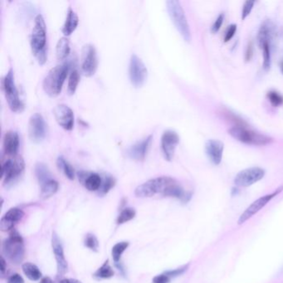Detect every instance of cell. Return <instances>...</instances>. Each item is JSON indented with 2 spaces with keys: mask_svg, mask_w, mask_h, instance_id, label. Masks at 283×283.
Returning <instances> with one entry per match:
<instances>
[{
  "mask_svg": "<svg viewBox=\"0 0 283 283\" xmlns=\"http://www.w3.org/2000/svg\"><path fill=\"white\" fill-rule=\"evenodd\" d=\"M8 283H24V278L18 273L11 275L8 279Z\"/></svg>",
  "mask_w": 283,
  "mask_h": 283,
  "instance_id": "obj_42",
  "label": "cell"
},
{
  "mask_svg": "<svg viewBox=\"0 0 283 283\" xmlns=\"http://www.w3.org/2000/svg\"><path fill=\"white\" fill-rule=\"evenodd\" d=\"M176 181V179L169 176L149 179L135 189V195L137 198H151L158 194L163 195L167 189Z\"/></svg>",
  "mask_w": 283,
  "mask_h": 283,
  "instance_id": "obj_7",
  "label": "cell"
},
{
  "mask_svg": "<svg viewBox=\"0 0 283 283\" xmlns=\"http://www.w3.org/2000/svg\"><path fill=\"white\" fill-rule=\"evenodd\" d=\"M0 267H1V275L3 276L4 275V273H5L6 268V262L5 259L3 258V257H1V262H0Z\"/></svg>",
  "mask_w": 283,
  "mask_h": 283,
  "instance_id": "obj_43",
  "label": "cell"
},
{
  "mask_svg": "<svg viewBox=\"0 0 283 283\" xmlns=\"http://www.w3.org/2000/svg\"><path fill=\"white\" fill-rule=\"evenodd\" d=\"M19 148V136L17 131L8 130L3 135V156L13 157L18 156Z\"/></svg>",
  "mask_w": 283,
  "mask_h": 283,
  "instance_id": "obj_21",
  "label": "cell"
},
{
  "mask_svg": "<svg viewBox=\"0 0 283 283\" xmlns=\"http://www.w3.org/2000/svg\"><path fill=\"white\" fill-rule=\"evenodd\" d=\"M80 73L77 69H74L71 72L68 84V93L69 95H73L75 93L79 81H80Z\"/></svg>",
  "mask_w": 283,
  "mask_h": 283,
  "instance_id": "obj_32",
  "label": "cell"
},
{
  "mask_svg": "<svg viewBox=\"0 0 283 283\" xmlns=\"http://www.w3.org/2000/svg\"><path fill=\"white\" fill-rule=\"evenodd\" d=\"M229 133L235 140L251 146H266L273 141L270 136L247 129L246 125H234L229 129Z\"/></svg>",
  "mask_w": 283,
  "mask_h": 283,
  "instance_id": "obj_9",
  "label": "cell"
},
{
  "mask_svg": "<svg viewBox=\"0 0 283 283\" xmlns=\"http://www.w3.org/2000/svg\"><path fill=\"white\" fill-rule=\"evenodd\" d=\"M275 34V27L273 22L266 20L260 27L257 40L260 48L262 51L263 63L262 67L265 71L270 69L272 64V42Z\"/></svg>",
  "mask_w": 283,
  "mask_h": 283,
  "instance_id": "obj_4",
  "label": "cell"
},
{
  "mask_svg": "<svg viewBox=\"0 0 283 283\" xmlns=\"http://www.w3.org/2000/svg\"><path fill=\"white\" fill-rule=\"evenodd\" d=\"M135 210L132 208H125L123 209L119 216L117 217V224H124L127 223L129 221L132 220L133 218H135Z\"/></svg>",
  "mask_w": 283,
  "mask_h": 283,
  "instance_id": "obj_33",
  "label": "cell"
},
{
  "mask_svg": "<svg viewBox=\"0 0 283 283\" xmlns=\"http://www.w3.org/2000/svg\"><path fill=\"white\" fill-rule=\"evenodd\" d=\"M114 275V270L110 265L109 260H107L94 273V277L98 279H110Z\"/></svg>",
  "mask_w": 283,
  "mask_h": 283,
  "instance_id": "obj_30",
  "label": "cell"
},
{
  "mask_svg": "<svg viewBox=\"0 0 283 283\" xmlns=\"http://www.w3.org/2000/svg\"><path fill=\"white\" fill-rule=\"evenodd\" d=\"M55 120L57 124L66 130H72L74 127V114L73 110L65 104L57 105L53 110Z\"/></svg>",
  "mask_w": 283,
  "mask_h": 283,
  "instance_id": "obj_17",
  "label": "cell"
},
{
  "mask_svg": "<svg viewBox=\"0 0 283 283\" xmlns=\"http://www.w3.org/2000/svg\"><path fill=\"white\" fill-rule=\"evenodd\" d=\"M3 253L4 257L15 265L20 264L24 258L25 247L24 239L16 230H12L8 239L3 243Z\"/></svg>",
  "mask_w": 283,
  "mask_h": 283,
  "instance_id": "obj_5",
  "label": "cell"
},
{
  "mask_svg": "<svg viewBox=\"0 0 283 283\" xmlns=\"http://www.w3.org/2000/svg\"><path fill=\"white\" fill-rule=\"evenodd\" d=\"M97 56L93 45H84L81 49V71L86 77H91L97 69Z\"/></svg>",
  "mask_w": 283,
  "mask_h": 283,
  "instance_id": "obj_14",
  "label": "cell"
},
{
  "mask_svg": "<svg viewBox=\"0 0 283 283\" xmlns=\"http://www.w3.org/2000/svg\"><path fill=\"white\" fill-rule=\"evenodd\" d=\"M25 169V162L21 156H2L1 160V179L3 185L10 188L21 178Z\"/></svg>",
  "mask_w": 283,
  "mask_h": 283,
  "instance_id": "obj_2",
  "label": "cell"
},
{
  "mask_svg": "<svg viewBox=\"0 0 283 283\" xmlns=\"http://www.w3.org/2000/svg\"><path fill=\"white\" fill-rule=\"evenodd\" d=\"M153 140V135H150L140 141L130 146L126 151L127 156L134 161H144L148 153Z\"/></svg>",
  "mask_w": 283,
  "mask_h": 283,
  "instance_id": "obj_18",
  "label": "cell"
},
{
  "mask_svg": "<svg viewBox=\"0 0 283 283\" xmlns=\"http://www.w3.org/2000/svg\"><path fill=\"white\" fill-rule=\"evenodd\" d=\"M57 165L58 169H61L65 174V176L70 180H73L75 179V170L74 168L72 166V164L66 160L63 156H59L57 159Z\"/></svg>",
  "mask_w": 283,
  "mask_h": 283,
  "instance_id": "obj_28",
  "label": "cell"
},
{
  "mask_svg": "<svg viewBox=\"0 0 283 283\" xmlns=\"http://www.w3.org/2000/svg\"><path fill=\"white\" fill-rule=\"evenodd\" d=\"M24 216V211L20 208H10L0 220L1 231L7 232L13 230L16 224L23 219Z\"/></svg>",
  "mask_w": 283,
  "mask_h": 283,
  "instance_id": "obj_19",
  "label": "cell"
},
{
  "mask_svg": "<svg viewBox=\"0 0 283 283\" xmlns=\"http://www.w3.org/2000/svg\"><path fill=\"white\" fill-rule=\"evenodd\" d=\"M54 283V282L51 279V278H48V277H45V278H42L41 280H40V283Z\"/></svg>",
  "mask_w": 283,
  "mask_h": 283,
  "instance_id": "obj_45",
  "label": "cell"
},
{
  "mask_svg": "<svg viewBox=\"0 0 283 283\" xmlns=\"http://www.w3.org/2000/svg\"><path fill=\"white\" fill-rule=\"evenodd\" d=\"M282 191H283V186L278 188L274 192L268 194V195H264L262 197L259 198L258 200L254 201L253 203L247 207V209L242 213L240 217H239V220H238V224L239 225L244 224L245 222H247L248 219L252 218V216L257 214L261 209L264 208L269 202L272 201L277 195H279Z\"/></svg>",
  "mask_w": 283,
  "mask_h": 283,
  "instance_id": "obj_11",
  "label": "cell"
},
{
  "mask_svg": "<svg viewBox=\"0 0 283 283\" xmlns=\"http://www.w3.org/2000/svg\"><path fill=\"white\" fill-rule=\"evenodd\" d=\"M52 247L55 259L57 262V277L62 278L68 272V262L66 260L62 241L56 233L52 234Z\"/></svg>",
  "mask_w": 283,
  "mask_h": 283,
  "instance_id": "obj_15",
  "label": "cell"
},
{
  "mask_svg": "<svg viewBox=\"0 0 283 283\" xmlns=\"http://www.w3.org/2000/svg\"><path fill=\"white\" fill-rule=\"evenodd\" d=\"M70 68L71 63L68 62L56 66L48 72L42 82V88L47 95L56 97L61 93Z\"/></svg>",
  "mask_w": 283,
  "mask_h": 283,
  "instance_id": "obj_3",
  "label": "cell"
},
{
  "mask_svg": "<svg viewBox=\"0 0 283 283\" xmlns=\"http://www.w3.org/2000/svg\"><path fill=\"white\" fill-rule=\"evenodd\" d=\"M2 90L11 111L17 113L24 112L25 106L19 96V91L16 86L13 68H10L2 79Z\"/></svg>",
  "mask_w": 283,
  "mask_h": 283,
  "instance_id": "obj_6",
  "label": "cell"
},
{
  "mask_svg": "<svg viewBox=\"0 0 283 283\" xmlns=\"http://www.w3.org/2000/svg\"><path fill=\"white\" fill-rule=\"evenodd\" d=\"M236 24H231V25H229V28L227 29L226 33H225V36H224V42H229V41L234 38V35L236 34Z\"/></svg>",
  "mask_w": 283,
  "mask_h": 283,
  "instance_id": "obj_39",
  "label": "cell"
},
{
  "mask_svg": "<svg viewBox=\"0 0 283 283\" xmlns=\"http://www.w3.org/2000/svg\"><path fill=\"white\" fill-rule=\"evenodd\" d=\"M147 68L142 60L137 55H131L129 65V77L133 86L140 88L146 82L147 78Z\"/></svg>",
  "mask_w": 283,
  "mask_h": 283,
  "instance_id": "obj_10",
  "label": "cell"
},
{
  "mask_svg": "<svg viewBox=\"0 0 283 283\" xmlns=\"http://www.w3.org/2000/svg\"><path fill=\"white\" fill-rule=\"evenodd\" d=\"M179 143V135L174 130H165L161 136V151L164 158L167 161H171L173 160L175 149Z\"/></svg>",
  "mask_w": 283,
  "mask_h": 283,
  "instance_id": "obj_16",
  "label": "cell"
},
{
  "mask_svg": "<svg viewBox=\"0 0 283 283\" xmlns=\"http://www.w3.org/2000/svg\"><path fill=\"white\" fill-rule=\"evenodd\" d=\"M129 245H130L129 242H120V243H117V244H115L112 247V259L114 261L116 265L121 264V259L123 253L126 251Z\"/></svg>",
  "mask_w": 283,
  "mask_h": 283,
  "instance_id": "obj_29",
  "label": "cell"
},
{
  "mask_svg": "<svg viewBox=\"0 0 283 283\" xmlns=\"http://www.w3.org/2000/svg\"><path fill=\"white\" fill-rule=\"evenodd\" d=\"M59 283H81L80 281L76 280V279H63L60 281Z\"/></svg>",
  "mask_w": 283,
  "mask_h": 283,
  "instance_id": "obj_44",
  "label": "cell"
},
{
  "mask_svg": "<svg viewBox=\"0 0 283 283\" xmlns=\"http://www.w3.org/2000/svg\"><path fill=\"white\" fill-rule=\"evenodd\" d=\"M224 13H222L218 15V18L216 19L215 22L213 23V26L211 28V32L212 34H217L219 30H220L222 24L224 23Z\"/></svg>",
  "mask_w": 283,
  "mask_h": 283,
  "instance_id": "obj_38",
  "label": "cell"
},
{
  "mask_svg": "<svg viewBox=\"0 0 283 283\" xmlns=\"http://www.w3.org/2000/svg\"><path fill=\"white\" fill-rule=\"evenodd\" d=\"M171 278L169 276H167L165 273H162L160 275H157L153 278L152 283H169L171 282Z\"/></svg>",
  "mask_w": 283,
  "mask_h": 283,
  "instance_id": "obj_40",
  "label": "cell"
},
{
  "mask_svg": "<svg viewBox=\"0 0 283 283\" xmlns=\"http://www.w3.org/2000/svg\"><path fill=\"white\" fill-rule=\"evenodd\" d=\"M47 133V125L40 113L33 115L29 121V137L33 143L39 144L44 140Z\"/></svg>",
  "mask_w": 283,
  "mask_h": 283,
  "instance_id": "obj_12",
  "label": "cell"
},
{
  "mask_svg": "<svg viewBox=\"0 0 283 283\" xmlns=\"http://www.w3.org/2000/svg\"><path fill=\"white\" fill-rule=\"evenodd\" d=\"M253 56V44L252 42H248L247 45V49H246V53H245V60L246 62H249L252 58Z\"/></svg>",
  "mask_w": 283,
  "mask_h": 283,
  "instance_id": "obj_41",
  "label": "cell"
},
{
  "mask_svg": "<svg viewBox=\"0 0 283 283\" xmlns=\"http://www.w3.org/2000/svg\"><path fill=\"white\" fill-rule=\"evenodd\" d=\"M59 188L58 182L55 179H52L48 181L45 182L44 184L41 185V192H40V197L42 200H47L52 197L57 192Z\"/></svg>",
  "mask_w": 283,
  "mask_h": 283,
  "instance_id": "obj_24",
  "label": "cell"
},
{
  "mask_svg": "<svg viewBox=\"0 0 283 283\" xmlns=\"http://www.w3.org/2000/svg\"><path fill=\"white\" fill-rule=\"evenodd\" d=\"M266 172L260 167H251L239 172L234 178V184L239 187H249L265 176Z\"/></svg>",
  "mask_w": 283,
  "mask_h": 283,
  "instance_id": "obj_13",
  "label": "cell"
},
{
  "mask_svg": "<svg viewBox=\"0 0 283 283\" xmlns=\"http://www.w3.org/2000/svg\"><path fill=\"white\" fill-rule=\"evenodd\" d=\"M102 185H101L100 190H98V195H101V196H104L110 192V190L114 188L117 181H116L114 177L109 175V174H104L103 176H102Z\"/></svg>",
  "mask_w": 283,
  "mask_h": 283,
  "instance_id": "obj_31",
  "label": "cell"
},
{
  "mask_svg": "<svg viewBox=\"0 0 283 283\" xmlns=\"http://www.w3.org/2000/svg\"><path fill=\"white\" fill-rule=\"evenodd\" d=\"M268 101L274 107H279L283 105V96L275 90H271L267 94Z\"/></svg>",
  "mask_w": 283,
  "mask_h": 283,
  "instance_id": "obj_34",
  "label": "cell"
},
{
  "mask_svg": "<svg viewBox=\"0 0 283 283\" xmlns=\"http://www.w3.org/2000/svg\"><path fill=\"white\" fill-rule=\"evenodd\" d=\"M281 71H282V73H283V63H282V65H281Z\"/></svg>",
  "mask_w": 283,
  "mask_h": 283,
  "instance_id": "obj_46",
  "label": "cell"
},
{
  "mask_svg": "<svg viewBox=\"0 0 283 283\" xmlns=\"http://www.w3.org/2000/svg\"><path fill=\"white\" fill-rule=\"evenodd\" d=\"M30 47L34 57L40 65L47 62V30L42 14H38L34 18V29L30 36Z\"/></svg>",
  "mask_w": 283,
  "mask_h": 283,
  "instance_id": "obj_1",
  "label": "cell"
},
{
  "mask_svg": "<svg viewBox=\"0 0 283 283\" xmlns=\"http://www.w3.org/2000/svg\"><path fill=\"white\" fill-rule=\"evenodd\" d=\"M166 8L169 13V18L172 23L176 28L179 34L184 39L185 42L191 41V32L190 25L185 16V11L182 8L181 4L177 0H169L166 2Z\"/></svg>",
  "mask_w": 283,
  "mask_h": 283,
  "instance_id": "obj_8",
  "label": "cell"
},
{
  "mask_svg": "<svg viewBox=\"0 0 283 283\" xmlns=\"http://www.w3.org/2000/svg\"><path fill=\"white\" fill-rule=\"evenodd\" d=\"M224 145L218 140H208L205 144L206 155L215 165L220 164L224 155Z\"/></svg>",
  "mask_w": 283,
  "mask_h": 283,
  "instance_id": "obj_20",
  "label": "cell"
},
{
  "mask_svg": "<svg viewBox=\"0 0 283 283\" xmlns=\"http://www.w3.org/2000/svg\"><path fill=\"white\" fill-rule=\"evenodd\" d=\"M79 23V18L75 11L73 8L69 7L67 13V18H66L65 23L62 29L63 33L66 37L70 36L73 32L75 31Z\"/></svg>",
  "mask_w": 283,
  "mask_h": 283,
  "instance_id": "obj_23",
  "label": "cell"
},
{
  "mask_svg": "<svg viewBox=\"0 0 283 283\" xmlns=\"http://www.w3.org/2000/svg\"><path fill=\"white\" fill-rule=\"evenodd\" d=\"M78 178L79 180L83 184L86 190L89 191H97L100 190L102 185V175L97 173H91V172L80 171L78 172Z\"/></svg>",
  "mask_w": 283,
  "mask_h": 283,
  "instance_id": "obj_22",
  "label": "cell"
},
{
  "mask_svg": "<svg viewBox=\"0 0 283 283\" xmlns=\"http://www.w3.org/2000/svg\"><path fill=\"white\" fill-rule=\"evenodd\" d=\"M254 4V1H246L245 2L243 7V11H242V20H244L249 16Z\"/></svg>",
  "mask_w": 283,
  "mask_h": 283,
  "instance_id": "obj_37",
  "label": "cell"
},
{
  "mask_svg": "<svg viewBox=\"0 0 283 283\" xmlns=\"http://www.w3.org/2000/svg\"><path fill=\"white\" fill-rule=\"evenodd\" d=\"M84 245L88 249L93 251V252H98L99 242L96 237L92 234H86L85 240H84Z\"/></svg>",
  "mask_w": 283,
  "mask_h": 283,
  "instance_id": "obj_35",
  "label": "cell"
},
{
  "mask_svg": "<svg viewBox=\"0 0 283 283\" xmlns=\"http://www.w3.org/2000/svg\"><path fill=\"white\" fill-rule=\"evenodd\" d=\"M190 268V264L188 263L186 265L182 266L180 268H176V269H173V270L166 271L164 272V273L166 274L167 276H169V278H177V277H179V276L183 275L184 273L187 272L188 269Z\"/></svg>",
  "mask_w": 283,
  "mask_h": 283,
  "instance_id": "obj_36",
  "label": "cell"
},
{
  "mask_svg": "<svg viewBox=\"0 0 283 283\" xmlns=\"http://www.w3.org/2000/svg\"><path fill=\"white\" fill-rule=\"evenodd\" d=\"M22 270L29 280L36 282L42 278L41 271L39 270V268L35 264H33L31 262L24 263L22 265Z\"/></svg>",
  "mask_w": 283,
  "mask_h": 283,
  "instance_id": "obj_26",
  "label": "cell"
},
{
  "mask_svg": "<svg viewBox=\"0 0 283 283\" xmlns=\"http://www.w3.org/2000/svg\"><path fill=\"white\" fill-rule=\"evenodd\" d=\"M35 174L40 185H42L45 182L52 179V174L47 164L42 162H39L35 165Z\"/></svg>",
  "mask_w": 283,
  "mask_h": 283,
  "instance_id": "obj_27",
  "label": "cell"
},
{
  "mask_svg": "<svg viewBox=\"0 0 283 283\" xmlns=\"http://www.w3.org/2000/svg\"><path fill=\"white\" fill-rule=\"evenodd\" d=\"M70 42L67 37H63L58 40L56 46V55L58 60H64L70 54Z\"/></svg>",
  "mask_w": 283,
  "mask_h": 283,
  "instance_id": "obj_25",
  "label": "cell"
}]
</instances>
